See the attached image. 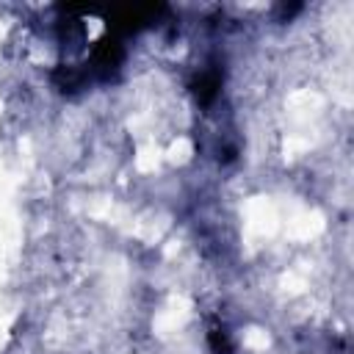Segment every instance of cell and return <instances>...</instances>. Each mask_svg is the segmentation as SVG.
Returning <instances> with one entry per match:
<instances>
[{
	"mask_svg": "<svg viewBox=\"0 0 354 354\" xmlns=\"http://www.w3.org/2000/svg\"><path fill=\"white\" fill-rule=\"evenodd\" d=\"M122 61H124L122 39L113 36V33H108V36H102V39L94 44L88 61L80 64V66H83V72H86L88 80H111V77L119 72Z\"/></svg>",
	"mask_w": 354,
	"mask_h": 354,
	"instance_id": "6da1fadb",
	"label": "cell"
},
{
	"mask_svg": "<svg viewBox=\"0 0 354 354\" xmlns=\"http://www.w3.org/2000/svg\"><path fill=\"white\" fill-rule=\"evenodd\" d=\"M163 8L160 6H147V8H122V11H111V33L113 36H130V33H136V30H141V28H147V25H152L155 19H158V14H160Z\"/></svg>",
	"mask_w": 354,
	"mask_h": 354,
	"instance_id": "7a4b0ae2",
	"label": "cell"
},
{
	"mask_svg": "<svg viewBox=\"0 0 354 354\" xmlns=\"http://www.w3.org/2000/svg\"><path fill=\"white\" fill-rule=\"evenodd\" d=\"M218 88H221V75H218L216 69H205V72L194 80V94H196V100H199L202 105L213 102V97L218 94Z\"/></svg>",
	"mask_w": 354,
	"mask_h": 354,
	"instance_id": "3957f363",
	"label": "cell"
},
{
	"mask_svg": "<svg viewBox=\"0 0 354 354\" xmlns=\"http://www.w3.org/2000/svg\"><path fill=\"white\" fill-rule=\"evenodd\" d=\"M207 340H210L213 354H232V340H230L227 329H213V332L207 335Z\"/></svg>",
	"mask_w": 354,
	"mask_h": 354,
	"instance_id": "277c9868",
	"label": "cell"
}]
</instances>
